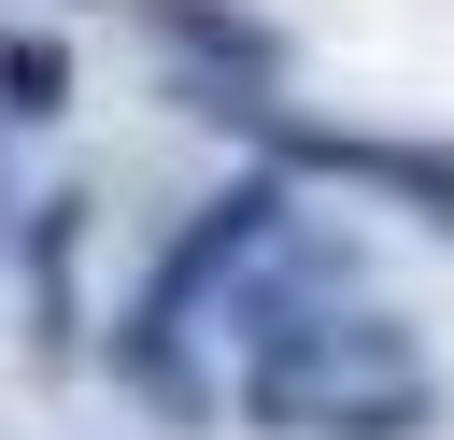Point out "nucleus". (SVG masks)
<instances>
[{
    "label": "nucleus",
    "instance_id": "f257e3e1",
    "mask_svg": "<svg viewBox=\"0 0 454 440\" xmlns=\"http://www.w3.org/2000/svg\"><path fill=\"white\" fill-rule=\"evenodd\" d=\"M284 227H298V170H241V185H213V199L156 241V270H142V298H128L114 326H170V341H199V298H227Z\"/></svg>",
    "mask_w": 454,
    "mask_h": 440
},
{
    "label": "nucleus",
    "instance_id": "f03ea898",
    "mask_svg": "<svg viewBox=\"0 0 454 440\" xmlns=\"http://www.w3.org/2000/svg\"><path fill=\"white\" fill-rule=\"evenodd\" d=\"M255 128H270V156H284V170H340V185H369V199H411L426 227H454V142H369V128H298L284 99H270Z\"/></svg>",
    "mask_w": 454,
    "mask_h": 440
},
{
    "label": "nucleus",
    "instance_id": "7ed1b4c3",
    "mask_svg": "<svg viewBox=\"0 0 454 440\" xmlns=\"http://www.w3.org/2000/svg\"><path fill=\"white\" fill-rule=\"evenodd\" d=\"M128 28H156L184 57V85H284V57H298L255 0H128Z\"/></svg>",
    "mask_w": 454,
    "mask_h": 440
},
{
    "label": "nucleus",
    "instance_id": "20e7f679",
    "mask_svg": "<svg viewBox=\"0 0 454 440\" xmlns=\"http://www.w3.org/2000/svg\"><path fill=\"white\" fill-rule=\"evenodd\" d=\"M85 213H99L85 185H43V199L0 227V241H14V270H28V298H43V355H71V255H85Z\"/></svg>",
    "mask_w": 454,
    "mask_h": 440
},
{
    "label": "nucleus",
    "instance_id": "39448f33",
    "mask_svg": "<svg viewBox=\"0 0 454 440\" xmlns=\"http://www.w3.org/2000/svg\"><path fill=\"white\" fill-rule=\"evenodd\" d=\"M43 114H71V43L57 28H0V128H43Z\"/></svg>",
    "mask_w": 454,
    "mask_h": 440
},
{
    "label": "nucleus",
    "instance_id": "423d86ee",
    "mask_svg": "<svg viewBox=\"0 0 454 440\" xmlns=\"http://www.w3.org/2000/svg\"><path fill=\"white\" fill-rule=\"evenodd\" d=\"M0 227H14V199H0Z\"/></svg>",
    "mask_w": 454,
    "mask_h": 440
}]
</instances>
